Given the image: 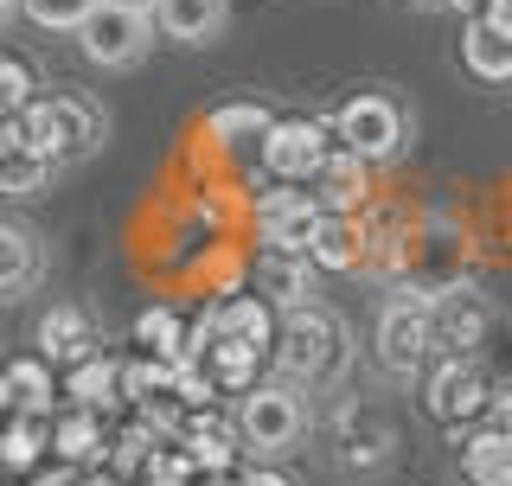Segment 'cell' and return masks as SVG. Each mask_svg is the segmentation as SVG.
Wrapping results in <instances>:
<instances>
[{
    "mask_svg": "<svg viewBox=\"0 0 512 486\" xmlns=\"http://www.w3.org/2000/svg\"><path fill=\"white\" fill-rule=\"evenodd\" d=\"M0 391H7L13 416H58V365H45L39 352L13 359V365H0Z\"/></svg>",
    "mask_w": 512,
    "mask_h": 486,
    "instance_id": "cell-14",
    "label": "cell"
},
{
    "mask_svg": "<svg viewBox=\"0 0 512 486\" xmlns=\"http://www.w3.org/2000/svg\"><path fill=\"white\" fill-rule=\"evenodd\" d=\"M20 148L45 154V160H84L103 148V109L77 90H52V96H32L20 109Z\"/></svg>",
    "mask_w": 512,
    "mask_h": 486,
    "instance_id": "cell-2",
    "label": "cell"
},
{
    "mask_svg": "<svg viewBox=\"0 0 512 486\" xmlns=\"http://www.w3.org/2000/svg\"><path fill=\"white\" fill-rule=\"evenodd\" d=\"M314 199H320V212H340V218H352L365 205V192H372V167H365L359 154H346L340 141H333V154L320 160V173H314Z\"/></svg>",
    "mask_w": 512,
    "mask_h": 486,
    "instance_id": "cell-13",
    "label": "cell"
},
{
    "mask_svg": "<svg viewBox=\"0 0 512 486\" xmlns=\"http://www.w3.org/2000/svg\"><path fill=\"white\" fill-rule=\"evenodd\" d=\"M20 148V116H0V154Z\"/></svg>",
    "mask_w": 512,
    "mask_h": 486,
    "instance_id": "cell-38",
    "label": "cell"
},
{
    "mask_svg": "<svg viewBox=\"0 0 512 486\" xmlns=\"http://www.w3.org/2000/svg\"><path fill=\"white\" fill-rule=\"evenodd\" d=\"M487 301L474 295V288H442L436 295V346L442 352H468L480 333H487Z\"/></svg>",
    "mask_w": 512,
    "mask_h": 486,
    "instance_id": "cell-18",
    "label": "cell"
},
{
    "mask_svg": "<svg viewBox=\"0 0 512 486\" xmlns=\"http://www.w3.org/2000/svg\"><path fill=\"white\" fill-rule=\"evenodd\" d=\"M436 295H416V288H404V295L384 301L378 314V359L384 371H397V378H423L429 365H436Z\"/></svg>",
    "mask_w": 512,
    "mask_h": 486,
    "instance_id": "cell-4",
    "label": "cell"
},
{
    "mask_svg": "<svg viewBox=\"0 0 512 486\" xmlns=\"http://www.w3.org/2000/svg\"><path fill=\"white\" fill-rule=\"evenodd\" d=\"M45 461H52V416H7V429H0V474L32 480Z\"/></svg>",
    "mask_w": 512,
    "mask_h": 486,
    "instance_id": "cell-16",
    "label": "cell"
},
{
    "mask_svg": "<svg viewBox=\"0 0 512 486\" xmlns=\"http://www.w3.org/2000/svg\"><path fill=\"white\" fill-rule=\"evenodd\" d=\"M39 96V77H32V64L20 52H7L0 45V116H20V109Z\"/></svg>",
    "mask_w": 512,
    "mask_h": 486,
    "instance_id": "cell-32",
    "label": "cell"
},
{
    "mask_svg": "<svg viewBox=\"0 0 512 486\" xmlns=\"http://www.w3.org/2000/svg\"><path fill=\"white\" fill-rule=\"evenodd\" d=\"M461 474H468V486H512V429H500V423L468 429Z\"/></svg>",
    "mask_w": 512,
    "mask_h": 486,
    "instance_id": "cell-21",
    "label": "cell"
},
{
    "mask_svg": "<svg viewBox=\"0 0 512 486\" xmlns=\"http://www.w3.org/2000/svg\"><path fill=\"white\" fill-rule=\"evenodd\" d=\"M237 486H288V480H282V474H276V467H269V461H263V467H250V474H237Z\"/></svg>",
    "mask_w": 512,
    "mask_h": 486,
    "instance_id": "cell-37",
    "label": "cell"
},
{
    "mask_svg": "<svg viewBox=\"0 0 512 486\" xmlns=\"http://www.w3.org/2000/svg\"><path fill=\"white\" fill-rule=\"evenodd\" d=\"M192 359L212 371V384L224 397H250L256 384H263V359H269V352L237 346V339H218V333H205V320H199V333H192Z\"/></svg>",
    "mask_w": 512,
    "mask_h": 486,
    "instance_id": "cell-10",
    "label": "cell"
},
{
    "mask_svg": "<svg viewBox=\"0 0 512 486\" xmlns=\"http://www.w3.org/2000/svg\"><path fill=\"white\" fill-rule=\"evenodd\" d=\"M333 141H340L346 154H359L365 167H384V160L404 154L410 116L391 90H359V96H346L340 116H333Z\"/></svg>",
    "mask_w": 512,
    "mask_h": 486,
    "instance_id": "cell-3",
    "label": "cell"
},
{
    "mask_svg": "<svg viewBox=\"0 0 512 486\" xmlns=\"http://www.w3.org/2000/svg\"><path fill=\"white\" fill-rule=\"evenodd\" d=\"M154 32L173 45H212L224 32V0H160Z\"/></svg>",
    "mask_w": 512,
    "mask_h": 486,
    "instance_id": "cell-19",
    "label": "cell"
},
{
    "mask_svg": "<svg viewBox=\"0 0 512 486\" xmlns=\"http://www.w3.org/2000/svg\"><path fill=\"white\" fill-rule=\"evenodd\" d=\"M461 64H468L480 84H512V39L493 32L487 20H468V32H461Z\"/></svg>",
    "mask_w": 512,
    "mask_h": 486,
    "instance_id": "cell-26",
    "label": "cell"
},
{
    "mask_svg": "<svg viewBox=\"0 0 512 486\" xmlns=\"http://www.w3.org/2000/svg\"><path fill=\"white\" fill-rule=\"evenodd\" d=\"M45 275V250L39 237L20 231V224H0V301H20L32 282Z\"/></svg>",
    "mask_w": 512,
    "mask_h": 486,
    "instance_id": "cell-24",
    "label": "cell"
},
{
    "mask_svg": "<svg viewBox=\"0 0 512 486\" xmlns=\"http://www.w3.org/2000/svg\"><path fill=\"white\" fill-rule=\"evenodd\" d=\"M327 135H333V128L314 122V116H276V128H269V141H263L269 180H276V186H308L320 173V160L333 154Z\"/></svg>",
    "mask_w": 512,
    "mask_h": 486,
    "instance_id": "cell-7",
    "label": "cell"
},
{
    "mask_svg": "<svg viewBox=\"0 0 512 486\" xmlns=\"http://www.w3.org/2000/svg\"><path fill=\"white\" fill-rule=\"evenodd\" d=\"M423 403H429V416H436V423H448V435H455V442H468V429L493 410V378H487V365H480L474 352H442V359L429 365Z\"/></svg>",
    "mask_w": 512,
    "mask_h": 486,
    "instance_id": "cell-5",
    "label": "cell"
},
{
    "mask_svg": "<svg viewBox=\"0 0 512 486\" xmlns=\"http://www.w3.org/2000/svg\"><path fill=\"white\" fill-rule=\"evenodd\" d=\"M0 486H32V480H0Z\"/></svg>",
    "mask_w": 512,
    "mask_h": 486,
    "instance_id": "cell-43",
    "label": "cell"
},
{
    "mask_svg": "<svg viewBox=\"0 0 512 486\" xmlns=\"http://www.w3.org/2000/svg\"><path fill=\"white\" fill-rule=\"evenodd\" d=\"M493 423L512 429V391H506V397H493Z\"/></svg>",
    "mask_w": 512,
    "mask_h": 486,
    "instance_id": "cell-39",
    "label": "cell"
},
{
    "mask_svg": "<svg viewBox=\"0 0 512 486\" xmlns=\"http://www.w3.org/2000/svg\"><path fill=\"white\" fill-rule=\"evenodd\" d=\"M154 448H160V435H154V429L135 416V423H122L116 435H109V467H116L122 480H135L141 467H148V455H154Z\"/></svg>",
    "mask_w": 512,
    "mask_h": 486,
    "instance_id": "cell-30",
    "label": "cell"
},
{
    "mask_svg": "<svg viewBox=\"0 0 512 486\" xmlns=\"http://www.w3.org/2000/svg\"><path fill=\"white\" fill-rule=\"evenodd\" d=\"M135 346L148 352V359H167V365L192 359V333H186V320L173 314V307H148V314L135 320Z\"/></svg>",
    "mask_w": 512,
    "mask_h": 486,
    "instance_id": "cell-27",
    "label": "cell"
},
{
    "mask_svg": "<svg viewBox=\"0 0 512 486\" xmlns=\"http://www.w3.org/2000/svg\"><path fill=\"white\" fill-rule=\"evenodd\" d=\"M269 359H276V378L295 384V391H327V384H340V371L352 365V333L346 320L333 314V307H288L276 320V346H269Z\"/></svg>",
    "mask_w": 512,
    "mask_h": 486,
    "instance_id": "cell-1",
    "label": "cell"
},
{
    "mask_svg": "<svg viewBox=\"0 0 512 486\" xmlns=\"http://www.w3.org/2000/svg\"><path fill=\"white\" fill-rule=\"evenodd\" d=\"M237 423H224L218 410H199V416H186V435H180V448L192 455V467L199 474H231L237 467Z\"/></svg>",
    "mask_w": 512,
    "mask_h": 486,
    "instance_id": "cell-20",
    "label": "cell"
},
{
    "mask_svg": "<svg viewBox=\"0 0 512 486\" xmlns=\"http://www.w3.org/2000/svg\"><path fill=\"white\" fill-rule=\"evenodd\" d=\"M52 461H64V467H103L109 461V416L64 403V410L52 416Z\"/></svg>",
    "mask_w": 512,
    "mask_h": 486,
    "instance_id": "cell-11",
    "label": "cell"
},
{
    "mask_svg": "<svg viewBox=\"0 0 512 486\" xmlns=\"http://www.w3.org/2000/svg\"><path fill=\"white\" fill-rule=\"evenodd\" d=\"M308 263H314V269H333V275L359 269V263H365V231H359L352 218L327 212V218H320V231H314V243H308Z\"/></svg>",
    "mask_w": 512,
    "mask_h": 486,
    "instance_id": "cell-25",
    "label": "cell"
},
{
    "mask_svg": "<svg viewBox=\"0 0 512 486\" xmlns=\"http://www.w3.org/2000/svg\"><path fill=\"white\" fill-rule=\"evenodd\" d=\"M13 7H20V0H0V20H7V13H13Z\"/></svg>",
    "mask_w": 512,
    "mask_h": 486,
    "instance_id": "cell-42",
    "label": "cell"
},
{
    "mask_svg": "<svg viewBox=\"0 0 512 486\" xmlns=\"http://www.w3.org/2000/svg\"><path fill=\"white\" fill-rule=\"evenodd\" d=\"M320 199L314 192H295V186H276V192H256V224H263V250H282V256H308V243L320 231Z\"/></svg>",
    "mask_w": 512,
    "mask_h": 486,
    "instance_id": "cell-9",
    "label": "cell"
},
{
    "mask_svg": "<svg viewBox=\"0 0 512 486\" xmlns=\"http://www.w3.org/2000/svg\"><path fill=\"white\" fill-rule=\"evenodd\" d=\"M96 7H103V0H20V13L45 32H77Z\"/></svg>",
    "mask_w": 512,
    "mask_h": 486,
    "instance_id": "cell-33",
    "label": "cell"
},
{
    "mask_svg": "<svg viewBox=\"0 0 512 486\" xmlns=\"http://www.w3.org/2000/svg\"><path fill=\"white\" fill-rule=\"evenodd\" d=\"M96 352H103V346H96V327H90L84 307H71V301H64V307H45V320H39V359L45 365H64V371H71V365L96 359Z\"/></svg>",
    "mask_w": 512,
    "mask_h": 486,
    "instance_id": "cell-12",
    "label": "cell"
},
{
    "mask_svg": "<svg viewBox=\"0 0 512 486\" xmlns=\"http://www.w3.org/2000/svg\"><path fill=\"white\" fill-rule=\"evenodd\" d=\"M160 397H173V365L167 359H148L141 352L135 365H122V403H160Z\"/></svg>",
    "mask_w": 512,
    "mask_h": 486,
    "instance_id": "cell-29",
    "label": "cell"
},
{
    "mask_svg": "<svg viewBox=\"0 0 512 486\" xmlns=\"http://www.w3.org/2000/svg\"><path fill=\"white\" fill-rule=\"evenodd\" d=\"M52 173H58V160H45L32 148H7V154H0V192H7V199H32V192H45Z\"/></svg>",
    "mask_w": 512,
    "mask_h": 486,
    "instance_id": "cell-28",
    "label": "cell"
},
{
    "mask_svg": "<svg viewBox=\"0 0 512 486\" xmlns=\"http://www.w3.org/2000/svg\"><path fill=\"white\" fill-rule=\"evenodd\" d=\"M109 7H128V13H148V20H154V7H160V0H109Z\"/></svg>",
    "mask_w": 512,
    "mask_h": 486,
    "instance_id": "cell-40",
    "label": "cell"
},
{
    "mask_svg": "<svg viewBox=\"0 0 512 486\" xmlns=\"http://www.w3.org/2000/svg\"><path fill=\"white\" fill-rule=\"evenodd\" d=\"M480 20H487L493 32H506V39H512V0H480Z\"/></svg>",
    "mask_w": 512,
    "mask_h": 486,
    "instance_id": "cell-35",
    "label": "cell"
},
{
    "mask_svg": "<svg viewBox=\"0 0 512 486\" xmlns=\"http://www.w3.org/2000/svg\"><path fill=\"white\" fill-rule=\"evenodd\" d=\"M276 320H282V314H276L263 295H237V301H224V307H212V314H205V333L269 352V346H276Z\"/></svg>",
    "mask_w": 512,
    "mask_h": 486,
    "instance_id": "cell-15",
    "label": "cell"
},
{
    "mask_svg": "<svg viewBox=\"0 0 512 486\" xmlns=\"http://www.w3.org/2000/svg\"><path fill=\"white\" fill-rule=\"evenodd\" d=\"M308 282H314V263L308 256H282V250H263V263H256V295H263L276 314L308 301Z\"/></svg>",
    "mask_w": 512,
    "mask_h": 486,
    "instance_id": "cell-23",
    "label": "cell"
},
{
    "mask_svg": "<svg viewBox=\"0 0 512 486\" xmlns=\"http://www.w3.org/2000/svg\"><path fill=\"white\" fill-rule=\"evenodd\" d=\"M416 7H474V0H416Z\"/></svg>",
    "mask_w": 512,
    "mask_h": 486,
    "instance_id": "cell-41",
    "label": "cell"
},
{
    "mask_svg": "<svg viewBox=\"0 0 512 486\" xmlns=\"http://www.w3.org/2000/svg\"><path fill=\"white\" fill-rule=\"evenodd\" d=\"M154 39V20L148 13H128V7H96L84 26H77V45H84L90 64H103V71H128V64H141V52H148Z\"/></svg>",
    "mask_w": 512,
    "mask_h": 486,
    "instance_id": "cell-8",
    "label": "cell"
},
{
    "mask_svg": "<svg viewBox=\"0 0 512 486\" xmlns=\"http://www.w3.org/2000/svg\"><path fill=\"white\" fill-rule=\"evenodd\" d=\"M64 403H77V410H96V416H109V410L122 403V365L109 359V352H96V359L71 365V371H64Z\"/></svg>",
    "mask_w": 512,
    "mask_h": 486,
    "instance_id": "cell-22",
    "label": "cell"
},
{
    "mask_svg": "<svg viewBox=\"0 0 512 486\" xmlns=\"http://www.w3.org/2000/svg\"><path fill=\"white\" fill-rule=\"evenodd\" d=\"M77 474H84V467H64V461H45L39 474H32V486H77Z\"/></svg>",
    "mask_w": 512,
    "mask_h": 486,
    "instance_id": "cell-34",
    "label": "cell"
},
{
    "mask_svg": "<svg viewBox=\"0 0 512 486\" xmlns=\"http://www.w3.org/2000/svg\"><path fill=\"white\" fill-rule=\"evenodd\" d=\"M218 384H212V371H205L199 359H186V365H173V403H180L186 416H199V410H218Z\"/></svg>",
    "mask_w": 512,
    "mask_h": 486,
    "instance_id": "cell-31",
    "label": "cell"
},
{
    "mask_svg": "<svg viewBox=\"0 0 512 486\" xmlns=\"http://www.w3.org/2000/svg\"><path fill=\"white\" fill-rule=\"evenodd\" d=\"M0 480H7V474H0Z\"/></svg>",
    "mask_w": 512,
    "mask_h": 486,
    "instance_id": "cell-44",
    "label": "cell"
},
{
    "mask_svg": "<svg viewBox=\"0 0 512 486\" xmlns=\"http://www.w3.org/2000/svg\"><path fill=\"white\" fill-rule=\"evenodd\" d=\"M237 435H244V448L250 455H263V461H276L288 455V448L308 435V403H301L295 384H256V391L237 403Z\"/></svg>",
    "mask_w": 512,
    "mask_h": 486,
    "instance_id": "cell-6",
    "label": "cell"
},
{
    "mask_svg": "<svg viewBox=\"0 0 512 486\" xmlns=\"http://www.w3.org/2000/svg\"><path fill=\"white\" fill-rule=\"evenodd\" d=\"M205 128H212V141L224 154H237V160L256 154V160H263V141H269V128H276V116H269L263 103H218Z\"/></svg>",
    "mask_w": 512,
    "mask_h": 486,
    "instance_id": "cell-17",
    "label": "cell"
},
{
    "mask_svg": "<svg viewBox=\"0 0 512 486\" xmlns=\"http://www.w3.org/2000/svg\"><path fill=\"white\" fill-rule=\"evenodd\" d=\"M77 486H128L116 467H84V474H77Z\"/></svg>",
    "mask_w": 512,
    "mask_h": 486,
    "instance_id": "cell-36",
    "label": "cell"
}]
</instances>
